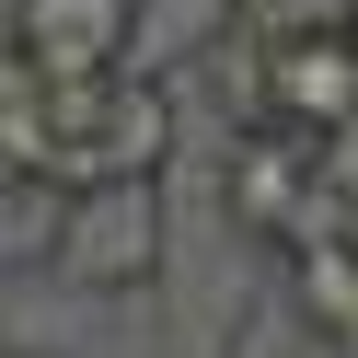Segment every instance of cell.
I'll return each instance as SVG.
<instances>
[{"label": "cell", "mask_w": 358, "mask_h": 358, "mask_svg": "<svg viewBox=\"0 0 358 358\" xmlns=\"http://www.w3.org/2000/svg\"><path fill=\"white\" fill-rule=\"evenodd\" d=\"M58 278L93 289H150L162 278V185H93L58 196Z\"/></svg>", "instance_id": "cell-1"}, {"label": "cell", "mask_w": 358, "mask_h": 358, "mask_svg": "<svg viewBox=\"0 0 358 358\" xmlns=\"http://www.w3.org/2000/svg\"><path fill=\"white\" fill-rule=\"evenodd\" d=\"M255 127H289V139L358 127V24H289L266 47V116Z\"/></svg>", "instance_id": "cell-2"}, {"label": "cell", "mask_w": 358, "mask_h": 358, "mask_svg": "<svg viewBox=\"0 0 358 358\" xmlns=\"http://www.w3.org/2000/svg\"><path fill=\"white\" fill-rule=\"evenodd\" d=\"M0 24L47 81H104L139 47V0H0Z\"/></svg>", "instance_id": "cell-3"}, {"label": "cell", "mask_w": 358, "mask_h": 358, "mask_svg": "<svg viewBox=\"0 0 358 358\" xmlns=\"http://www.w3.org/2000/svg\"><path fill=\"white\" fill-rule=\"evenodd\" d=\"M47 162H58V116H47V93H35V104L0 116V185H47Z\"/></svg>", "instance_id": "cell-4"}, {"label": "cell", "mask_w": 358, "mask_h": 358, "mask_svg": "<svg viewBox=\"0 0 358 358\" xmlns=\"http://www.w3.org/2000/svg\"><path fill=\"white\" fill-rule=\"evenodd\" d=\"M47 93V70H35L24 47H12V24H0V116H12V104H35Z\"/></svg>", "instance_id": "cell-5"}]
</instances>
